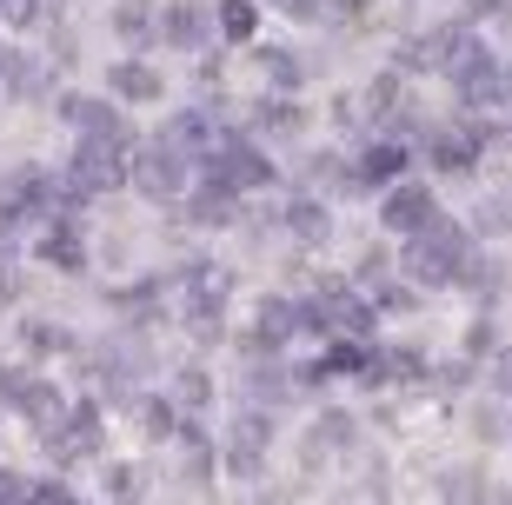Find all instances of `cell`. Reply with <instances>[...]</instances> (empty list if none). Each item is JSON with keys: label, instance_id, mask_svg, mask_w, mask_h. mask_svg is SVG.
<instances>
[{"label": "cell", "instance_id": "obj_9", "mask_svg": "<svg viewBox=\"0 0 512 505\" xmlns=\"http://www.w3.org/2000/svg\"><path fill=\"white\" fill-rule=\"evenodd\" d=\"M20 412H27L34 426H47V439L67 426V419H60V412H67V406H60V386H47V379H34V386L20 393Z\"/></svg>", "mask_w": 512, "mask_h": 505}, {"label": "cell", "instance_id": "obj_2", "mask_svg": "<svg viewBox=\"0 0 512 505\" xmlns=\"http://www.w3.org/2000/svg\"><path fill=\"white\" fill-rule=\"evenodd\" d=\"M120 173H127V133H100V140H80L67 180L80 193H107V187H120Z\"/></svg>", "mask_w": 512, "mask_h": 505}, {"label": "cell", "instance_id": "obj_21", "mask_svg": "<svg viewBox=\"0 0 512 505\" xmlns=\"http://www.w3.org/2000/svg\"><path fill=\"white\" fill-rule=\"evenodd\" d=\"M47 260H54V266H67V273H74V266L87 260V253H80V240H74V233H47Z\"/></svg>", "mask_w": 512, "mask_h": 505}, {"label": "cell", "instance_id": "obj_24", "mask_svg": "<svg viewBox=\"0 0 512 505\" xmlns=\"http://www.w3.org/2000/svg\"><path fill=\"white\" fill-rule=\"evenodd\" d=\"M107 492H114V505H140V479H133L127 466H120L114 479H107Z\"/></svg>", "mask_w": 512, "mask_h": 505}, {"label": "cell", "instance_id": "obj_1", "mask_svg": "<svg viewBox=\"0 0 512 505\" xmlns=\"http://www.w3.org/2000/svg\"><path fill=\"white\" fill-rule=\"evenodd\" d=\"M466 233H459L453 220H433L426 233H413V246H406V273H413L419 286H446L466 273Z\"/></svg>", "mask_w": 512, "mask_h": 505}, {"label": "cell", "instance_id": "obj_17", "mask_svg": "<svg viewBox=\"0 0 512 505\" xmlns=\"http://www.w3.org/2000/svg\"><path fill=\"white\" fill-rule=\"evenodd\" d=\"M300 120H306V113L293 107V100H266V107H260V127L266 133H300Z\"/></svg>", "mask_w": 512, "mask_h": 505}, {"label": "cell", "instance_id": "obj_30", "mask_svg": "<svg viewBox=\"0 0 512 505\" xmlns=\"http://www.w3.org/2000/svg\"><path fill=\"white\" fill-rule=\"evenodd\" d=\"M506 100H512V80H506Z\"/></svg>", "mask_w": 512, "mask_h": 505}, {"label": "cell", "instance_id": "obj_22", "mask_svg": "<svg viewBox=\"0 0 512 505\" xmlns=\"http://www.w3.org/2000/svg\"><path fill=\"white\" fill-rule=\"evenodd\" d=\"M220 27H227V40H247L253 34V7L247 0H227V7H220Z\"/></svg>", "mask_w": 512, "mask_h": 505}, {"label": "cell", "instance_id": "obj_15", "mask_svg": "<svg viewBox=\"0 0 512 505\" xmlns=\"http://www.w3.org/2000/svg\"><path fill=\"white\" fill-rule=\"evenodd\" d=\"M286 226H293L300 240H320V233H326V213L313 200H293V206H286Z\"/></svg>", "mask_w": 512, "mask_h": 505}, {"label": "cell", "instance_id": "obj_7", "mask_svg": "<svg viewBox=\"0 0 512 505\" xmlns=\"http://www.w3.org/2000/svg\"><path fill=\"white\" fill-rule=\"evenodd\" d=\"M260 459H266V419H240L233 439H227V472L233 479H253Z\"/></svg>", "mask_w": 512, "mask_h": 505}, {"label": "cell", "instance_id": "obj_27", "mask_svg": "<svg viewBox=\"0 0 512 505\" xmlns=\"http://www.w3.org/2000/svg\"><path fill=\"white\" fill-rule=\"evenodd\" d=\"M34 505H80L67 486H34Z\"/></svg>", "mask_w": 512, "mask_h": 505}, {"label": "cell", "instance_id": "obj_10", "mask_svg": "<svg viewBox=\"0 0 512 505\" xmlns=\"http://www.w3.org/2000/svg\"><path fill=\"white\" fill-rule=\"evenodd\" d=\"M114 94L120 100H160V74L140 67V60H120L114 67Z\"/></svg>", "mask_w": 512, "mask_h": 505}, {"label": "cell", "instance_id": "obj_14", "mask_svg": "<svg viewBox=\"0 0 512 505\" xmlns=\"http://www.w3.org/2000/svg\"><path fill=\"white\" fill-rule=\"evenodd\" d=\"M193 220L200 226H227L233 220V187H207L200 200H193Z\"/></svg>", "mask_w": 512, "mask_h": 505}, {"label": "cell", "instance_id": "obj_28", "mask_svg": "<svg viewBox=\"0 0 512 505\" xmlns=\"http://www.w3.org/2000/svg\"><path fill=\"white\" fill-rule=\"evenodd\" d=\"M20 492H27V479H14V472H0V505H20Z\"/></svg>", "mask_w": 512, "mask_h": 505}, {"label": "cell", "instance_id": "obj_3", "mask_svg": "<svg viewBox=\"0 0 512 505\" xmlns=\"http://www.w3.org/2000/svg\"><path fill=\"white\" fill-rule=\"evenodd\" d=\"M133 187L147 193V200H173V193L187 187V153L173 147V140H153V147L133 160Z\"/></svg>", "mask_w": 512, "mask_h": 505}, {"label": "cell", "instance_id": "obj_29", "mask_svg": "<svg viewBox=\"0 0 512 505\" xmlns=\"http://www.w3.org/2000/svg\"><path fill=\"white\" fill-rule=\"evenodd\" d=\"M493 386H499V393H512V353L493 359Z\"/></svg>", "mask_w": 512, "mask_h": 505}, {"label": "cell", "instance_id": "obj_19", "mask_svg": "<svg viewBox=\"0 0 512 505\" xmlns=\"http://www.w3.org/2000/svg\"><path fill=\"white\" fill-rule=\"evenodd\" d=\"M140 426H147V439H173V406L167 399H147L140 406Z\"/></svg>", "mask_w": 512, "mask_h": 505}, {"label": "cell", "instance_id": "obj_25", "mask_svg": "<svg viewBox=\"0 0 512 505\" xmlns=\"http://www.w3.org/2000/svg\"><path fill=\"white\" fill-rule=\"evenodd\" d=\"M173 393L187 399V406H207V393H213V386H207V373H180V386H173Z\"/></svg>", "mask_w": 512, "mask_h": 505}, {"label": "cell", "instance_id": "obj_5", "mask_svg": "<svg viewBox=\"0 0 512 505\" xmlns=\"http://www.w3.org/2000/svg\"><path fill=\"white\" fill-rule=\"evenodd\" d=\"M47 446H54L60 466H74V459L100 452V412H94V406H74V426H60L54 439H47Z\"/></svg>", "mask_w": 512, "mask_h": 505}, {"label": "cell", "instance_id": "obj_20", "mask_svg": "<svg viewBox=\"0 0 512 505\" xmlns=\"http://www.w3.org/2000/svg\"><path fill=\"white\" fill-rule=\"evenodd\" d=\"M479 499H486L479 472H453V479H446V505H479Z\"/></svg>", "mask_w": 512, "mask_h": 505}, {"label": "cell", "instance_id": "obj_4", "mask_svg": "<svg viewBox=\"0 0 512 505\" xmlns=\"http://www.w3.org/2000/svg\"><path fill=\"white\" fill-rule=\"evenodd\" d=\"M207 173H213V187H233V193H240V187H266V180H273V167H266L247 140H220Z\"/></svg>", "mask_w": 512, "mask_h": 505}, {"label": "cell", "instance_id": "obj_12", "mask_svg": "<svg viewBox=\"0 0 512 505\" xmlns=\"http://www.w3.org/2000/svg\"><path fill=\"white\" fill-rule=\"evenodd\" d=\"M293 319H300V313H293L286 300H266V306H260V326H253V346H273V339H286V333H293Z\"/></svg>", "mask_w": 512, "mask_h": 505}, {"label": "cell", "instance_id": "obj_18", "mask_svg": "<svg viewBox=\"0 0 512 505\" xmlns=\"http://www.w3.org/2000/svg\"><path fill=\"white\" fill-rule=\"evenodd\" d=\"M399 167H406V153H399V147H373V153H366V173H360V180H393Z\"/></svg>", "mask_w": 512, "mask_h": 505}, {"label": "cell", "instance_id": "obj_6", "mask_svg": "<svg viewBox=\"0 0 512 505\" xmlns=\"http://www.w3.org/2000/svg\"><path fill=\"white\" fill-rule=\"evenodd\" d=\"M386 226H393V233H426V226H433V193L426 187H393L386 193Z\"/></svg>", "mask_w": 512, "mask_h": 505}, {"label": "cell", "instance_id": "obj_8", "mask_svg": "<svg viewBox=\"0 0 512 505\" xmlns=\"http://www.w3.org/2000/svg\"><path fill=\"white\" fill-rule=\"evenodd\" d=\"M60 120H67V127H80L87 140H100V133H127V127L114 120V107H107V100H80V94L60 100Z\"/></svg>", "mask_w": 512, "mask_h": 505}, {"label": "cell", "instance_id": "obj_16", "mask_svg": "<svg viewBox=\"0 0 512 505\" xmlns=\"http://www.w3.org/2000/svg\"><path fill=\"white\" fill-rule=\"evenodd\" d=\"M260 60H266V74H273V87H300V80H306L300 54H280V47H273V54H260Z\"/></svg>", "mask_w": 512, "mask_h": 505}, {"label": "cell", "instance_id": "obj_11", "mask_svg": "<svg viewBox=\"0 0 512 505\" xmlns=\"http://www.w3.org/2000/svg\"><path fill=\"white\" fill-rule=\"evenodd\" d=\"M0 74H7V94H20V100H40V94H47V67H40V60H27V54H14Z\"/></svg>", "mask_w": 512, "mask_h": 505}, {"label": "cell", "instance_id": "obj_13", "mask_svg": "<svg viewBox=\"0 0 512 505\" xmlns=\"http://www.w3.org/2000/svg\"><path fill=\"white\" fill-rule=\"evenodd\" d=\"M200 34H207V14H200L193 0H180V7L167 14V40H180V47H193Z\"/></svg>", "mask_w": 512, "mask_h": 505}, {"label": "cell", "instance_id": "obj_23", "mask_svg": "<svg viewBox=\"0 0 512 505\" xmlns=\"http://www.w3.org/2000/svg\"><path fill=\"white\" fill-rule=\"evenodd\" d=\"M167 140H173L180 153L200 147V140H207V120H200V113H187V120H173V127H167Z\"/></svg>", "mask_w": 512, "mask_h": 505}, {"label": "cell", "instance_id": "obj_26", "mask_svg": "<svg viewBox=\"0 0 512 505\" xmlns=\"http://www.w3.org/2000/svg\"><path fill=\"white\" fill-rule=\"evenodd\" d=\"M54 7H60V0H27V7H14V20L34 27V20H54Z\"/></svg>", "mask_w": 512, "mask_h": 505}]
</instances>
